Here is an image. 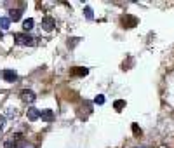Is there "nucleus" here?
<instances>
[{
	"mask_svg": "<svg viewBox=\"0 0 174 148\" xmlns=\"http://www.w3.org/2000/svg\"><path fill=\"white\" fill-rule=\"evenodd\" d=\"M4 37V32H2V30H0V38Z\"/></svg>",
	"mask_w": 174,
	"mask_h": 148,
	"instance_id": "nucleus-16",
	"label": "nucleus"
},
{
	"mask_svg": "<svg viewBox=\"0 0 174 148\" xmlns=\"http://www.w3.org/2000/svg\"><path fill=\"white\" fill-rule=\"evenodd\" d=\"M9 14H11V18H9L11 21H19L21 19V9H12Z\"/></svg>",
	"mask_w": 174,
	"mask_h": 148,
	"instance_id": "nucleus-7",
	"label": "nucleus"
},
{
	"mask_svg": "<svg viewBox=\"0 0 174 148\" xmlns=\"http://www.w3.org/2000/svg\"><path fill=\"white\" fill-rule=\"evenodd\" d=\"M42 28H44L45 32H52V30L56 28V21H54L52 18H49V16H47V18L42 19Z\"/></svg>",
	"mask_w": 174,
	"mask_h": 148,
	"instance_id": "nucleus-3",
	"label": "nucleus"
},
{
	"mask_svg": "<svg viewBox=\"0 0 174 148\" xmlns=\"http://www.w3.org/2000/svg\"><path fill=\"white\" fill-rule=\"evenodd\" d=\"M84 14H85V18H87V19L94 18V14H92V9H91V7H85V9H84Z\"/></svg>",
	"mask_w": 174,
	"mask_h": 148,
	"instance_id": "nucleus-11",
	"label": "nucleus"
},
{
	"mask_svg": "<svg viewBox=\"0 0 174 148\" xmlns=\"http://www.w3.org/2000/svg\"><path fill=\"white\" fill-rule=\"evenodd\" d=\"M94 103H96V105H103V103H105V96H103V94H97L96 98H94Z\"/></svg>",
	"mask_w": 174,
	"mask_h": 148,
	"instance_id": "nucleus-12",
	"label": "nucleus"
},
{
	"mask_svg": "<svg viewBox=\"0 0 174 148\" xmlns=\"http://www.w3.org/2000/svg\"><path fill=\"white\" fill-rule=\"evenodd\" d=\"M4 78H5L7 82H14V80L18 78V73H16L14 70H4Z\"/></svg>",
	"mask_w": 174,
	"mask_h": 148,
	"instance_id": "nucleus-6",
	"label": "nucleus"
},
{
	"mask_svg": "<svg viewBox=\"0 0 174 148\" xmlns=\"http://www.w3.org/2000/svg\"><path fill=\"white\" fill-rule=\"evenodd\" d=\"M14 40H16V44H19V45H33V44H35V38H32L28 33H16V35H14Z\"/></svg>",
	"mask_w": 174,
	"mask_h": 148,
	"instance_id": "nucleus-1",
	"label": "nucleus"
},
{
	"mask_svg": "<svg viewBox=\"0 0 174 148\" xmlns=\"http://www.w3.org/2000/svg\"><path fill=\"white\" fill-rule=\"evenodd\" d=\"M7 117H9V119H16V117H18V110H12V108L7 110Z\"/></svg>",
	"mask_w": 174,
	"mask_h": 148,
	"instance_id": "nucleus-13",
	"label": "nucleus"
},
{
	"mask_svg": "<svg viewBox=\"0 0 174 148\" xmlns=\"http://www.w3.org/2000/svg\"><path fill=\"white\" fill-rule=\"evenodd\" d=\"M26 117H28V120H37V119H40V110H37V108H30V110L26 111Z\"/></svg>",
	"mask_w": 174,
	"mask_h": 148,
	"instance_id": "nucleus-5",
	"label": "nucleus"
},
{
	"mask_svg": "<svg viewBox=\"0 0 174 148\" xmlns=\"http://www.w3.org/2000/svg\"><path fill=\"white\" fill-rule=\"evenodd\" d=\"M33 24H35V23H33V19L32 18L24 19V21H23V30H24V32H30V30L33 28Z\"/></svg>",
	"mask_w": 174,
	"mask_h": 148,
	"instance_id": "nucleus-8",
	"label": "nucleus"
},
{
	"mask_svg": "<svg viewBox=\"0 0 174 148\" xmlns=\"http://www.w3.org/2000/svg\"><path fill=\"white\" fill-rule=\"evenodd\" d=\"M40 119L45 120V122H51V120H54V111L52 110H42L40 111Z\"/></svg>",
	"mask_w": 174,
	"mask_h": 148,
	"instance_id": "nucleus-4",
	"label": "nucleus"
},
{
	"mask_svg": "<svg viewBox=\"0 0 174 148\" xmlns=\"http://www.w3.org/2000/svg\"><path fill=\"white\" fill-rule=\"evenodd\" d=\"M11 26V19L9 18H0V30H7Z\"/></svg>",
	"mask_w": 174,
	"mask_h": 148,
	"instance_id": "nucleus-9",
	"label": "nucleus"
},
{
	"mask_svg": "<svg viewBox=\"0 0 174 148\" xmlns=\"http://www.w3.org/2000/svg\"><path fill=\"white\" fill-rule=\"evenodd\" d=\"M4 127H5V117H4V115H0V132L4 131Z\"/></svg>",
	"mask_w": 174,
	"mask_h": 148,
	"instance_id": "nucleus-15",
	"label": "nucleus"
},
{
	"mask_svg": "<svg viewBox=\"0 0 174 148\" xmlns=\"http://www.w3.org/2000/svg\"><path fill=\"white\" fill-rule=\"evenodd\" d=\"M125 106V101H117L115 103V110H122Z\"/></svg>",
	"mask_w": 174,
	"mask_h": 148,
	"instance_id": "nucleus-14",
	"label": "nucleus"
},
{
	"mask_svg": "<svg viewBox=\"0 0 174 148\" xmlns=\"http://www.w3.org/2000/svg\"><path fill=\"white\" fill-rule=\"evenodd\" d=\"M72 73L73 75H87L89 73V70H87V68H73Z\"/></svg>",
	"mask_w": 174,
	"mask_h": 148,
	"instance_id": "nucleus-10",
	"label": "nucleus"
},
{
	"mask_svg": "<svg viewBox=\"0 0 174 148\" xmlns=\"http://www.w3.org/2000/svg\"><path fill=\"white\" fill-rule=\"evenodd\" d=\"M19 98L24 101V103H33V101L37 99L35 93H33V91H30V89H23V91L19 93Z\"/></svg>",
	"mask_w": 174,
	"mask_h": 148,
	"instance_id": "nucleus-2",
	"label": "nucleus"
},
{
	"mask_svg": "<svg viewBox=\"0 0 174 148\" xmlns=\"http://www.w3.org/2000/svg\"><path fill=\"white\" fill-rule=\"evenodd\" d=\"M139 148H145V147H139Z\"/></svg>",
	"mask_w": 174,
	"mask_h": 148,
	"instance_id": "nucleus-17",
	"label": "nucleus"
}]
</instances>
